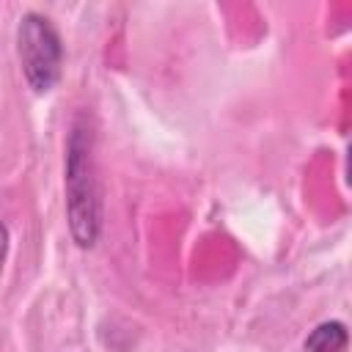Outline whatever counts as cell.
<instances>
[{
	"label": "cell",
	"mask_w": 352,
	"mask_h": 352,
	"mask_svg": "<svg viewBox=\"0 0 352 352\" xmlns=\"http://www.w3.org/2000/svg\"><path fill=\"white\" fill-rule=\"evenodd\" d=\"M66 217L72 239L80 248H94L102 231V201L94 160V129L85 116H77L66 138Z\"/></svg>",
	"instance_id": "6da1fadb"
},
{
	"label": "cell",
	"mask_w": 352,
	"mask_h": 352,
	"mask_svg": "<svg viewBox=\"0 0 352 352\" xmlns=\"http://www.w3.org/2000/svg\"><path fill=\"white\" fill-rule=\"evenodd\" d=\"M16 52L22 63V74L36 94H47L58 77L63 63V47L55 25L44 14H25L16 28Z\"/></svg>",
	"instance_id": "7a4b0ae2"
},
{
	"label": "cell",
	"mask_w": 352,
	"mask_h": 352,
	"mask_svg": "<svg viewBox=\"0 0 352 352\" xmlns=\"http://www.w3.org/2000/svg\"><path fill=\"white\" fill-rule=\"evenodd\" d=\"M346 341L349 336L341 322H322L305 338V352H344Z\"/></svg>",
	"instance_id": "3957f363"
},
{
	"label": "cell",
	"mask_w": 352,
	"mask_h": 352,
	"mask_svg": "<svg viewBox=\"0 0 352 352\" xmlns=\"http://www.w3.org/2000/svg\"><path fill=\"white\" fill-rule=\"evenodd\" d=\"M6 253H8V226H6L3 220H0V270H3Z\"/></svg>",
	"instance_id": "277c9868"
}]
</instances>
